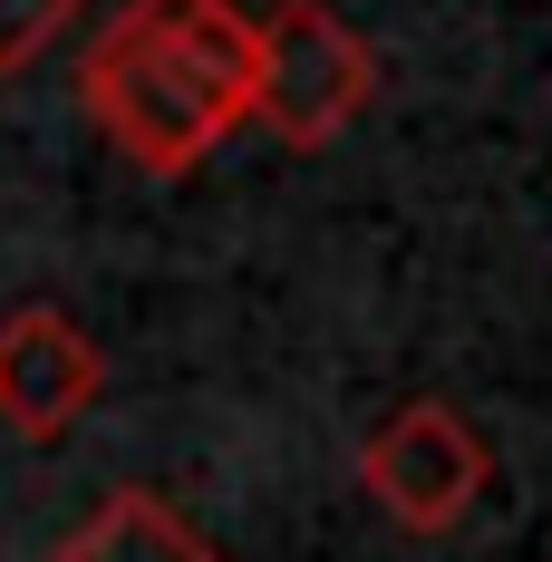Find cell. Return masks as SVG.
Here are the masks:
<instances>
[{
  "label": "cell",
  "instance_id": "obj_1",
  "mask_svg": "<svg viewBox=\"0 0 552 562\" xmlns=\"http://www.w3.org/2000/svg\"><path fill=\"white\" fill-rule=\"evenodd\" d=\"M78 98H88V116L108 126V146L126 156V166H146V175H194L223 136L243 126V98L214 88L194 58H174L166 40H156L146 20H126V10L88 40Z\"/></svg>",
  "mask_w": 552,
  "mask_h": 562
},
{
  "label": "cell",
  "instance_id": "obj_2",
  "mask_svg": "<svg viewBox=\"0 0 552 562\" xmlns=\"http://www.w3.org/2000/svg\"><path fill=\"white\" fill-rule=\"evenodd\" d=\"M379 98V58L330 0H281L252 20V108L243 126H272L281 146H330Z\"/></svg>",
  "mask_w": 552,
  "mask_h": 562
},
{
  "label": "cell",
  "instance_id": "obj_3",
  "mask_svg": "<svg viewBox=\"0 0 552 562\" xmlns=\"http://www.w3.org/2000/svg\"><path fill=\"white\" fill-rule=\"evenodd\" d=\"M359 485L397 533H455L495 485V447L455 397H407L387 407L359 447Z\"/></svg>",
  "mask_w": 552,
  "mask_h": 562
},
{
  "label": "cell",
  "instance_id": "obj_4",
  "mask_svg": "<svg viewBox=\"0 0 552 562\" xmlns=\"http://www.w3.org/2000/svg\"><path fill=\"white\" fill-rule=\"evenodd\" d=\"M98 389H108V359L68 311L40 301V311L0 321V427H20L30 447H58L98 407Z\"/></svg>",
  "mask_w": 552,
  "mask_h": 562
},
{
  "label": "cell",
  "instance_id": "obj_5",
  "mask_svg": "<svg viewBox=\"0 0 552 562\" xmlns=\"http://www.w3.org/2000/svg\"><path fill=\"white\" fill-rule=\"evenodd\" d=\"M49 562H223V553L166 505V495H156V485H116V495L88 514Z\"/></svg>",
  "mask_w": 552,
  "mask_h": 562
},
{
  "label": "cell",
  "instance_id": "obj_6",
  "mask_svg": "<svg viewBox=\"0 0 552 562\" xmlns=\"http://www.w3.org/2000/svg\"><path fill=\"white\" fill-rule=\"evenodd\" d=\"M78 10H88V0H0V78H10V68H30V58L78 20Z\"/></svg>",
  "mask_w": 552,
  "mask_h": 562
}]
</instances>
